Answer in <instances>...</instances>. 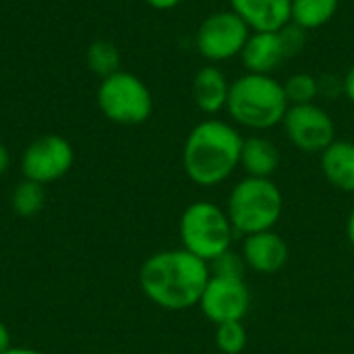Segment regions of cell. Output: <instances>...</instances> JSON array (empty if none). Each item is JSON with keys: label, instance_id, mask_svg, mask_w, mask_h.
Returning a JSON list of instances; mask_svg holds the SVG:
<instances>
[{"label": "cell", "instance_id": "9c48e42d", "mask_svg": "<svg viewBox=\"0 0 354 354\" xmlns=\"http://www.w3.org/2000/svg\"><path fill=\"white\" fill-rule=\"evenodd\" d=\"M280 127L286 139L303 153H322L338 139L334 118L317 104L290 106Z\"/></svg>", "mask_w": 354, "mask_h": 354}, {"label": "cell", "instance_id": "277c9868", "mask_svg": "<svg viewBox=\"0 0 354 354\" xmlns=\"http://www.w3.org/2000/svg\"><path fill=\"white\" fill-rule=\"evenodd\" d=\"M226 214L236 236L274 230L282 218L284 197L274 178H241L228 193Z\"/></svg>", "mask_w": 354, "mask_h": 354}, {"label": "cell", "instance_id": "44dd1931", "mask_svg": "<svg viewBox=\"0 0 354 354\" xmlns=\"http://www.w3.org/2000/svg\"><path fill=\"white\" fill-rule=\"evenodd\" d=\"M247 330L243 322H226L216 326L214 342L222 354H241L247 348Z\"/></svg>", "mask_w": 354, "mask_h": 354}, {"label": "cell", "instance_id": "cb8c5ba5", "mask_svg": "<svg viewBox=\"0 0 354 354\" xmlns=\"http://www.w3.org/2000/svg\"><path fill=\"white\" fill-rule=\"evenodd\" d=\"M145 4H149L151 8H156V10H172V8H176L178 4H183L185 0H143Z\"/></svg>", "mask_w": 354, "mask_h": 354}, {"label": "cell", "instance_id": "3957f363", "mask_svg": "<svg viewBox=\"0 0 354 354\" xmlns=\"http://www.w3.org/2000/svg\"><path fill=\"white\" fill-rule=\"evenodd\" d=\"M288 108L284 85L274 75L245 73L230 83L226 112L241 129L263 133L280 127Z\"/></svg>", "mask_w": 354, "mask_h": 354}, {"label": "cell", "instance_id": "6da1fadb", "mask_svg": "<svg viewBox=\"0 0 354 354\" xmlns=\"http://www.w3.org/2000/svg\"><path fill=\"white\" fill-rule=\"evenodd\" d=\"M212 278L207 261L187 249H164L149 255L139 270L141 292L160 309L187 311L199 299Z\"/></svg>", "mask_w": 354, "mask_h": 354}, {"label": "cell", "instance_id": "7402d4cb", "mask_svg": "<svg viewBox=\"0 0 354 354\" xmlns=\"http://www.w3.org/2000/svg\"><path fill=\"white\" fill-rule=\"evenodd\" d=\"M207 266H209L212 276H220V278H245L247 274V263L241 251H234V249L224 251L222 255L212 259Z\"/></svg>", "mask_w": 354, "mask_h": 354}, {"label": "cell", "instance_id": "e0dca14e", "mask_svg": "<svg viewBox=\"0 0 354 354\" xmlns=\"http://www.w3.org/2000/svg\"><path fill=\"white\" fill-rule=\"evenodd\" d=\"M340 8V0H292L290 15L292 23L307 33L328 25Z\"/></svg>", "mask_w": 354, "mask_h": 354}, {"label": "cell", "instance_id": "4fadbf2b", "mask_svg": "<svg viewBox=\"0 0 354 354\" xmlns=\"http://www.w3.org/2000/svg\"><path fill=\"white\" fill-rule=\"evenodd\" d=\"M228 4L251 31H278L292 23V0H228Z\"/></svg>", "mask_w": 354, "mask_h": 354}, {"label": "cell", "instance_id": "83f0119b", "mask_svg": "<svg viewBox=\"0 0 354 354\" xmlns=\"http://www.w3.org/2000/svg\"><path fill=\"white\" fill-rule=\"evenodd\" d=\"M4 354H44L39 351H33V348H25V346H10Z\"/></svg>", "mask_w": 354, "mask_h": 354}, {"label": "cell", "instance_id": "9a60e30c", "mask_svg": "<svg viewBox=\"0 0 354 354\" xmlns=\"http://www.w3.org/2000/svg\"><path fill=\"white\" fill-rule=\"evenodd\" d=\"M324 178L340 193H354V141L336 139L319 153Z\"/></svg>", "mask_w": 354, "mask_h": 354}, {"label": "cell", "instance_id": "52a82bcc", "mask_svg": "<svg viewBox=\"0 0 354 354\" xmlns=\"http://www.w3.org/2000/svg\"><path fill=\"white\" fill-rule=\"evenodd\" d=\"M305 44L307 31L295 23H288L278 31H251L243 48L241 62L245 66V73L272 75L286 60L301 54Z\"/></svg>", "mask_w": 354, "mask_h": 354}, {"label": "cell", "instance_id": "5b68a950", "mask_svg": "<svg viewBox=\"0 0 354 354\" xmlns=\"http://www.w3.org/2000/svg\"><path fill=\"white\" fill-rule=\"evenodd\" d=\"M178 236L183 249L209 263L232 249L236 232L224 207L214 201H193L180 214Z\"/></svg>", "mask_w": 354, "mask_h": 354}, {"label": "cell", "instance_id": "30bf717a", "mask_svg": "<svg viewBox=\"0 0 354 354\" xmlns=\"http://www.w3.org/2000/svg\"><path fill=\"white\" fill-rule=\"evenodd\" d=\"M75 162V149L62 135H41L33 139L21 156L23 178L50 185L60 180Z\"/></svg>", "mask_w": 354, "mask_h": 354}, {"label": "cell", "instance_id": "2e32d148", "mask_svg": "<svg viewBox=\"0 0 354 354\" xmlns=\"http://www.w3.org/2000/svg\"><path fill=\"white\" fill-rule=\"evenodd\" d=\"M241 168L245 170L247 176L272 178L276 170L280 168L278 145L263 135L245 137L243 149H241Z\"/></svg>", "mask_w": 354, "mask_h": 354}, {"label": "cell", "instance_id": "ac0fdd59", "mask_svg": "<svg viewBox=\"0 0 354 354\" xmlns=\"http://www.w3.org/2000/svg\"><path fill=\"white\" fill-rule=\"evenodd\" d=\"M12 212L21 218H31L39 214L46 205V185L23 178L10 195Z\"/></svg>", "mask_w": 354, "mask_h": 354}, {"label": "cell", "instance_id": "7a4b0ae2", "mask_svg": "<svg viewBox=\"0 0 354 354\" xmlns=\"http://www.w3.org/2000/svg\"><path fill=\"white\" fill-rule=\"evenodd\" d=\"M243 135L236 124L209 116L197 122L183 145V170L203 189L226 183L241 166Z\"/></svg>", "mask_w": 354, "mask_h": 354}, {"label": "cell", "instance_id": "d6986e66", "mask_svg": "<svg viewBox=\"0 0 354 354\" xmlns=\"http://www.w3.org/2000/svg\"><path fill=\"white\" fill-rule=\"evenodd\" d=\"M87 66L100 79L120 71V52L108 39H95L87 48Z\"/></svg>", "mask_w": 354, "mask_h": 354}, {"label": "cell", "instance_id": "7c38bea8", "mask_svg": "<svg viewBox=\"0 0 354 354\" xmlns=\"http://www.w3.org/2000/svg\"><path fill=\"white\" fill-rule=\"evenodd\" d=\"M241 255L249 272H255L259 276H274L286 268L290 259V247L282 234H278L276 230H266L243 236Z\"/></svg>", "mask_w": 354, "mask_h": 354}, {"label": "cell", "instance_id": "603a6c76", "mask_svg": "<svg viewBox=\"0 0 354 354\" xmlns=\"http://www.w3.org/2000/svg\"><path fill=\"white\" fill-rule=\"evenodd\" d=\"M342 91H344L346 100L354 106V64L346 71V75L342 79Z\"/></svg>", "mask_w": 354, "mask_h": 354}, {"label": "cell", "instance_id": "8fae6325", "mask_svg": "<svg viewBox=\"0 0 354 354\" xmlns=\"http://www.w3.org/2000/svg\"><path fill=\"white\" fill-rule=\"evenodd\" d=\"M197 307L214 326L243 322L251 309V290L245 278L212 276Z\"/></svg>", "mask_w": 354, "mask_h": 354}, {"label": "cell", "instance_id": "5bb4252c", "mask_svg": "<svg viewBox=\"0 0 354 354\" xmlns=\"http://www.w3.org/2000/svg\"><path fill=\"white\" fill-rule=\"evenodd\" d=\"M230 79L218 64H203L193 77V100L195 106L209 118L226 110L230 95Z\"/></svg>", "mask_w": 354, "mask_h": 354}, {"label": "cell", "instance_id": "4316f807", "mask_svg": "<svg viewBox=\"0 0 354 354\" xmlns=\"http://www.w3.org/2000/svg\"><path fill=\"white\" fill-rule=\"evenodd\" d=\"M346 239H348L351 247L354 249V205L351 214H348V218H346Z\"/></svg>", "mask_w": 354, "mask_h": 354}, {"label": "cell", "instance_id": "8992f818", "mask_svg": "<svg viewBox=\"0 0 354 354\" xmlns=\"http://www.w3.org/2000/svg\"><path fill=\"white\" fill-rule=\"evenodd\" d=\"M100 112L122 127H137L149 120L153 112V95L145 81L129 71H116L97 85Z\"/></svg>", "mask_w": 354, "mask_h": 354}, {"label": "cell", "instance_id": "ffe728a7", "mask_svg": "<svg viewBox=\"0 0 354 354\" xmlns=\"http://www.w3.org/2000/svg\"><path fill=\"white\" fill-rule=\"evenodd\" d=\"M282 85L290 106L315 104V100L322 95L319 77L311 73H292L286 81H282Z\"/></svg>", "mask_w": 354, "mask_h": 354}, {"label": "cell", "instance_id": "d4e9b609", "mask_svg": "<svg viewBox=\"0 0 354 354\" xmlns=\"http://www.w3.org/2000/svg\"><path fill=\"white\" fill-rule=\"evenodd\" d=\"M10 348V332L4 326V322L0 319V354H4Z\"/></svg>", "mask_w": 354, "mask_h": 354}, {"label": "cell", "instance_id": "ba28073f", "mask_svg": "<svg viewBox=\"0 0 354 354\" xmlns=\"http://www.w3.org/2000/svg\"><path fill=\"white\" fill-rule=\"evenodd\" d=\"M249 35L251 29L236 12L230 8L214 10L199 23L195 31V48L205 62L220 64L241 58Z\"/></svg>", "mask_w": 354, "mask_h": 354}, {"label": "cell", "instance_id": "484cf974", "mask_svg": "<svg viewBox=\"0 0 354 354\" xmlns=\"http://www.w3.org/2000/svg\"><path fill=\"white\" fill-rule=\"evenodd\" d=\"M8 166H10V153H8L6 145L0 143V176L8 170Z\"/></svg>", "mask_w": 354, "mask_h": 354}]
</instances>
